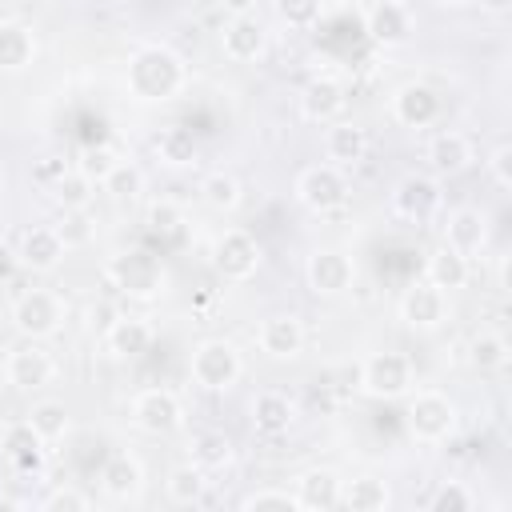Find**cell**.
Here are the masks:
<instances>
[{"label": "cell", "mask_w": 512, "mask_h": 512, "mask_svg": "<svg viewBox=\"0 0 512 512\" xmlns=\"http://www.w3.org/2000/svg\"><path fill=\"white\" fill-rule=\"evenodd\" d=\"M184 80L188 64L168 44H140L124 68V84L140 104H168L172 96H180Z\"/></svg>", "instance_id": "1"}, {"label": "cell", "mask_w": 512, "mask_h": 512, "mask_svg": "<svg viewBox=\"0 0 512 512\" xmlns=\"http://www.w3.org/2000/svg\"><path fill=\"white\" fill-rule=\"evenodd\" d=\"M460 424V408L448 392L440 388H420L408 396V408H404V428L412 440L420 444H444Z\"/></svg>", "instance_id": "2"}, {"label": "cell", "mask_w": 512, "mask_h": 512, "mask_svg": "<svg viewBox=\"0 0 512 512\" xmlns=\"http://www.w3.org/2000/svg\"><path fill=\"white\" fill-rule=\"evenodd\" d=\"M104 276L128 300H156L164 292V284H168V272H164L160 256H152L148 248H124V252H116L108 260Z\"/></svg>", "instance_id": "3"}, {"label": "cell", "mask_w": 512, "mask_h": 512, "mask_svg": "<svg viewBox=\"0 0 512 512\" xmlns=\"http://www.w3.org/2000/svg\"><path fill=\"white\" fill-rule=\"evenodd\" d=\"M240 372H244V356H240V348L232 340L208 336V340H200L192 348L188 376L196 380V388H204V392H228V388H236Z\"/></svg>", "instance_id": "4"}, {"label": "cell", "mask_w": 512, "mask_h": 512, "mask_svg": "<svg viewBox=\"0 0 512 512\" xmlns=\"http://www.w3.org/2000/svg\"><path fill=\"white\" fill-rule=\"evenodd\" d=\"M416 384L412 360L404 352H372L360 364V392L372 400H400Z\"/></svg>", "instance_id": "5"}, {"label": "cell", "mask_w": 512, "mask_h": 512, "mask_svg": "<svg viewBox=\"0 0 512 512\" xmlns=\"http://www.w3.org/2000/svg\"><path fill=\"white\" fill-rule=\"evenodd\" d=\"M64 324V300L52 288H28L12 304V328L24 340H48Z\"/></svg>", "instance_id": "6"}, {"label": "cell", "mask_w": 512, "mask_h": 512, "mask_svg": "<svg viewBox=\"0 0 512 512\" xmlns=\"http://www.w3.org/2000/svg\"><path fill=\"white\" fill-rule=\"evenodd\" d=\"M212 268L220 280H232V284H244L256 276L260 268V244L252 232L244 228H224L216 240H212V252H208Z\"/></svg>", "instance_id": "7"}, {"label": "cell", "mask_w": 512, "mask_h": 512, "mask_svg": "<svg viewBox=\"0 0 512 512\" xmlns=\"http://www.w3.org/2000/svg\"><path fill=\"white\" fill-rule=\"evenodd\" d=\"M128 416L144 436H172L184 424V404L172 388H144L132 396Z\"/></svg>", "instance_id": "8"}, {"label": "cell", "mask_w": 512, "mask_h": 512, "mask_svg": "<svg viewBox=\"0 0 512 512\" xmlns=\"http://www.w3.org/2000/svg\"><path fill=\"white\" fill-rule=\"evenodd\" d=\"M296 200L308 212L328 216V212H336L348 200V180H344V172L336 164H308L296 176Z\"/></svg>", "instance_id": "9"}, {"label": "cell", "mask_w": 512, "mask_h": 512, "mask_svg": "<svg viewBox=\"0 0 512 512\" xmlns=\"http://www.w3.org/2000/svg\"><path fill=\"white\" fill-rule=\"evenodd\" d=\"M304 280L316 296L332 300V296H344L352 284H356V260L344 252V248H316L308 252L304 260Z\"/></svg>", "instance_id": "10"}, {"label": "cell", "mask_w": 512, "mask_h": 512, "mask_svg": "<svg viewBox=\"0 0 512 512\" xmlns=\"http://www.w3.org/2000/svg\"><path fill=\"white\" fill-rule=\"evenodd\" d=\"M440 204H444L440 180L428 176V172H408V176H400L396 188H392V212L404 216V220H412V224L432 220V216L440 212Z\"/></svg>", "instance_id": "11"}, {"label": "cell", "mask_w": 512, "mask_h": 512, "mask_svg": "<svg viewBox=\"0 0 512 512\" xmlns=\"http://www.w3.org/2000/svg\"><path fill=\"white\" fill-rule=\"evenodd\" d=\"M396 316L408 332H436L448 320V292H440L428 280H416L412 288H404V296L396 304Z\"/></svg>", "instance_id": "12"}, {"label": "cell", "mask_w": 512, "mask_h": 512, "mask_svg": "<svg viewBox=\"0 0 512 512\" xmlns=\"http://www.w3.org/2000/svg\"><path fill=\"white\" fill-rule=\"evenodd\" d=\"M4 376L20 392H40V388H48L56 380V360H52V352L40 340H28V344H20V348L8 352Z\"/></svg>", "instance_id": "13"}, {"label": "cell", "mask_w": 512, "mask_h": 512, "mask_svg": "<svg viewBox=\"0 0 512 512\" xmlns=\"http://www.w3.org/2000/svg\"><path fill=\"white\" fill-rule=\"evenodd\" d=\"M304 340H308V332L296 312H272L256 328V348L268 360H296L304 352Z\"/></svg>", "instance_id": "14"}, {"label": "cell", "mask_w": 512, "mask_h": 512, "mask_svg": "<svg viewBox=\"0 0 512 512\" xmlns=\"http://www.w3.org/2000/svg\"><path fill=\"white\" fill-rule=\"evenodd\" d=\"M392 120L396 124H404V128H428V124H436L440 120V108H444V100H440V92L432 88V84H424V80H408V84H400L396 92H392Z\"/></svg>", "instance_id": "15"}, {"label": "cell", "mask_w": 512, "mask_h": 512, "mask_svg": "<svg viewBox=\"0 0 512 512\" xmlns=\"http://www.w3.org/2000/svg\"><path fill=\"white\" fill-rule=\"evenodd\" d=\"M488 236H492V224H488V212L476 208V204H460L444 216V244L456 248L460 256H476L488 248Z\"/></svg>", "instance_id": "16"}, {"label": "cell", "mask_w": 512, "mask_h": 512, "mask_svg": "<svg viewBox=\"0 0 512 512\" xmlns=\"http://www.w3.org/2000/svg\"><path fill=\"white\" fill-rule=\"evenodd\" d=\"M220 52L232 60V64H252L268 52V32L260 24V16H228L224 28H220Z\"/></svg>", "instance_id": "17"}, {"label": "cell", "mask_w": 512, "mask_h": 512, "mask_svg": "<svg viewBox=\"0 0 512 512\" xmlns=\"http://www.w3.org/2000/svg\"><path fill=\"white\" fill-rule=\"evenodd\" d=\"M364 32L380 48H400L412 40V12L400 0H372L364 12Z\"/></svg>", "instance_id": "18"}, {"label": "cell", "mask_w": 512, "mask_h": 512, "mask_svg": "<svg viewBox=\"0 0 512 512\" xmlns=\"http://www.w3.org/2000/svg\"><path fill=\"white\" fill-rule=\"evenodd\" d=\"M348 108V88L340 76H312L300 92V116L312 124H332Z\"/></svg>", "instance_id": "19"}, {"label": "cell", "mask_w": 512, "mask_h": 512, "mask_svg": "<svg viewBox=\"0 0 512 512\" xmlns=\"http://www.w3.org/2000/svg\"><path fill=\"white\" fill-rule=\"evenodd\" d=\"M424 160H428L432 176H460V172H468V168H472L476 152H472V140H468L464 132L444 128V132H436V136L428 140Z\"/></svg>", "instance_id": "20"}, {"label": "cell", "mask_w": 512, "mask_h": 512, "mask_svg": "<svg viewBox=\"0 0 512 512\" xmlns=\"http://www.w3.org/2000/svg\"><path fill=\"white\" fill-rule=\"evenodd\" d=\"M100 492L116 504H128V500H140L144 492V464L132 456V452H112L100 468Z\"/></svg>", "instance_id": "21"}, {"label": "cell", "mask_w": 512, "mask_h": 512, "mask_svg": "<svg viewBox=\"0 0 512 512\" xmlns=\"http://www.w3.org/2000/svg\"><path fill=\"white\" fill-rule=\"evenodd\" d=\"M0 448L8 456V464L16 472H40L44 468V456H48V440L28 424V420H16L0 432Z\"/></svg>", "instance_id": "22"}, {"label": "cell", "mask_w": 512, "mask_h": 512, "mask_svg": "<svg viewBox=\"0 0 512 512\" xmlns=\"http://www.w3.org/2000/svg\"><path fill=\"white\" fill-rule=\"evenodd\" d=\"M64 252H68V248L60 244L56 228H48V224L28 228V232L20 236V244H16L20 268H28V272H56V268L64 264Z\"/></svg>", "instance_id": "23"}, {"label": "cell", "mask_w": 512, "mask_h": 512, "mask_svg": "<svg viewBox=\"0 0 512 512\" xmlns=\"http://www.w3.org/2000/svg\"><path fill=\"white\" fill-rule=\"evenodd\" d=\"M156 332L144 316H116L104 332V348L116 356V360H140L148 348H152Z\"/></svg>", "instance_id": "24"}, {"label": "cell", "mask_w": 512, "mask_h": 512, "mask_svg": "<svg viewBox=\"0 0 512 512\" xmlns=\"http://www.w3.org/2000/svg\"><path fill=\"white\" fill-rule=\"evenodd\" d=\"M248 412H252V428H256L260 436H284V432L296 424V404H292V396L280 392V388L256 392Z\"/></svg>", "instance_id": "25"}, {"label": "cell", "mask_w": 512, "mask_h": 512, "mask_svg": "<svg viewBox=\"0 0 512 512\" xmlns=\"http://www.w3.org/2000/svg\"><path fill=\"white\" fill-rule=\"evenodd\" d=\"M296 504L308 508V512H328V508H340V476L332 468H308L296 476V488H292Z\"/></svg>", "instance_id": "26"}, {"label": "cell", "mask_w": 512, "mask_h": 512, "mask_svg": "<svg viewBox=\"0 0 512 512\" xmlns=\"http://www.w3.org/2000/svg\"><path fill=\"white\" fill-rule=\"evenodd\" d=\"M364 152H368V132L356 120H332L328 124V132H324V156H328V164L344 168V164L364 160Z\"/></svg>", "instance_id": "27"}, {"label": "cell", "mask_w": 512, "mask_h": 512, "mask_svg": "<svg viewBox=\"0 0 512 512\" xmlns=\"http://www.w3.org/2000/svg\"><path fill=\"white\" fill-rule=\"evenodd\" d=\"M188 460L212 476V472L232 468V460H236V444H232L228 432H220V428H204V432L192 436V444H188Z\"/></svg>", "instance_id": "28"}, {"label": "cell", "mask_w": 512, "mask_h": 512, "mask_svg": "<svg viewBox=\"0 0 512 512\" xmlns=\"http://www.w3.org/2000/svg\"><path fill=\"white\" fill-rule=\"evenodd\" d=\"M392 504V488L380 476H352L340 480V508L348 512H384Z\"/></svg>", "instance_id": "29"}, {"label": "cell", "mask_w": 512, "mask_h": 512, "mask_svg": "<svg viewBox=\"0 0 512 512\" xmlns=\"http://www.w3.org/2000/svg\"><path fill=\"white\" fill-rule=\"evenodd\" d=\"M36 56V36L20 20H0V72H24Z\"/></svg>", "instance_id": "30"}, {"label": "cell", "mask_w": 512, "mask_h": 512, "mask_svg": "<svg viewBox=\"0 0 512 512\" xmlns=\"http://www.w3.org/2000/svg\"><path fill=\"white\" fill-rule=\"evenodd\" d=\"M468 276H472L468 256H460V252L448 248V244H440V248L428 256V264H424V280L436 284L440 292H456V288H464Z\"/></svg>", "instance_id": "31"}, {"label": "cell", "mask_w": 512, "mask_h": 512, "mask_svg": "<svg viewBox=\"0 0 512 512\" xmlns=\"http://www.w3.org/2000/svg\"><path fill=\"white\" fill-rule=\"evenodd\" d=\"M196 192H200V200H204L212 212H232V208H240V200H244V188H240V180H236L232 172H224V168H212V172H204Z\"/></svg>", "instance_id": "32"}, {"label": "cell", "mask_w": 512, "mask_h": 512, "mask_svg": "<svg viewBox=\"0 0 512 512\" xmlns=\"http://www.w3.org/2000/svg\"><path fill=\"white\" fill-rule=\"evenodd\" d=\"M24 420H28L48 444H52V440H64V436L72 432V412H68V404H64V400H52V396L32 400V408H28Z\"/></svg>", "instance_id": "33"}, {"label": "cell", "mask_w": 512, "mask_h": 512, "mask_svg": "<svg viewBox=\"0 0 512 512\" xmlns=\"http://www.w3.org/2000/svg\"><path fill=\"white\" fill-rule=\"evenodd\" d=\"M164 492H168V500L172 504H200L204 500V492H208V472L204 468H196L192 460H184V464H176V468H168V480H164Z\"/></svg>", "instance_id": "34"}, {"label": "cell", "mask_w": 512, "mask_h": 512, "mask_svg": "<svg viewBox=\"0 0 512 512\" xmlns=\"http://www.w3.org/2000/svg\"><path fill=\"white\" fill-rule=\"evenodd\" d=\"M156 156H160V164H168V168H188V164H196L200 144H196V136H192L184 124H172V128H164V132L156 136Z\"/></svg>", "instance_id": "35"}, {"label": "cell", "mask_w": 512, "mask_h": 512, "mask_svg": "<svg viewBox=\"0 0 512 512\" xmlns=\"http://www.w3.org/2000/svg\"><path fill=\"white\" fill-rule=\"evenodd\" d=\"M468 364H472L480 376L500 372V368L508 364V340H504L500 332H492V328H480V332L468 340Z\"/></svg>", "instance_id": "36"}, {"label": "cell", "mask_w": 512, "mask_h": 512, "mask_svg": "<svg viewBox=\"0 0 512 512\" xmlns=\"http://www.w3.org/2000/svg\"><path fill=\"white\" fill-rule=\"evenodd\" d=\"M60 244L72 252V248H88L96 240V216L88 208H60V220L52 224Z\"/></svg>", "instance_id": "37"}, {"label": "cell", "mask_w": 512, "mask_h": 512, "mask_svg": "<svg viewBox=\"0 0 512 512\" xmlns=\"http://www.w3.org/2000/svg\"><path fill=\"white\" fill-rule=\"evenodd\" d=\"M144 168L140 164H132V160H120L108 176H104V192L116 200V204H132V200H140V192H144Z\"/></svg>", "instance_id": "38"}, {"label": "cell", "mask_w": 512, "mask_h": 512, "mask_svg": "<svg viewBox=\"0 0 512 512\" xmlns=\"http://www.w3.org/2000/svg\"><path fill=\"white\" fill-rule=\"evenodd\" d=\"M476 492L464 480H440L436 492L428 496V512H472Z\"/></svg>", "instance_id": "39"}, {"label": "cell", "mask_w": 512, "mask_h": 512, "mask_svg": "<svg viewBox=\"0 0 512 512\" xmlns=\"http://www.w3.org/2000/svg\"><path fill=\"white\" fill-rule=\"evenodd\" d=\"M52 192H56V204L60 208H88L92 204V196H96V184L84 176V172H64L56 184H52Z\"/></svg>", "instance_id": "40"}, {"label": "cell", "mask_w": 512, "mask_h": 512, "mask_svg": "<svg viewBox=\"0 0 512 512\" xmlns=\"http://www.w3.org/2000/svg\"><path fill=\"white\" fill-rule=\"evenodd\" d=\"M124 156L112 148V144H92V148H84L80 152V160H76V172H84L92 184H104V176L120 164Z\"/></svg>", "instance_id": "41"}, {"label": "cell", "mask_w": 512, "mask_h": 512, "mask_svg": "<svg viewBox=\"0 0 512 512\" xmlns=\"http://www.w3.org/2000/svg\"><path fill=\"white\" fill-rule=\"evenodd\" d=\"M272 8H276V16H280V24L304 32V28H312V24L320 20L324 0H272Z\"/></svg>", "instance_id": "42"}, {"label": "cell", "mask_w": 512, "mask_h": 512, "mask_svg": "<svg viewBox=\"0 0 512 512\" xmlns=\"http://www.w3.org/2000/svg\"><path fill=\"white\" fill-rule=\"evenodd\" d=\"M240 508L244 512H296L300 504H296V496L288 488H256V492H248L240 500Z\"/></svg>", "instance_id": "43"}, {"label": "cell", "mask_w": 512, "mask_h": 512, "mask_svg": "<svg viewBox=\"0 0 512 512\" xmlns=\"http://www.w3.org/2000/svg\"><path fill=\"white\" fill-rule=\"evenodd\" d=\"M144 224H148V232H156V236H172V232L184 224V212H180L176 200H156V204H148Z\"/></svg>", "instance_id": "44"}, {"label": "cell", "mask_w": 512, "mask_h": 512, "mask_svg": "<svg viewBox=\"0 0 512 512\" xmlns=\"http://www.w3.org/2000/svg\"><path fill=\"white\" fill-rule=\"evenodd\" d=\"M40 508H44V512H88V508H92V496L80 492V488H72V484H60V488H52V492L40 500Z\"/></svg>", "instance_id": "45"}, {"label": "cell", "mask_w": 512, "mask_h": 512, "mask_svg": "<svg viewBox=\"0 0 512 512\" xmlns=\"http://www.w3.org/2000/svg\"><path fill=\"white\" fill-rule=\"evenodd\" d=\"M484 164H488L492 184L508 192V188H512V144H508V140H500V144L488 152V160H484Z\"/></svg>", "instance_id": "46"}, {"label": "cell", "mask_w": 512, "mask_h": 512, "mask_svg": "<svg viewBox=\"0 0 512 512\" xmlns=\"http://www.w3.org/2000/svg\"><path fill=\"white\" fill-rule=\"evenodd\" d=\"M16 272H20V256H16V248H12V244H4V240H0V284H4V280H12Z\"/></svg>", "instance_id": "47"}, {"label": "cell", "mask_w": 512, "mask_h": 512, "mask_svg": "<svg viewBox=\"0 0 512 512\" xmlns=\"http://www.w3.org/2000/svg\"><path fill=\"white\" fill-rule=\"evenodd\" d=\"M64 172H68V168H64V160H60V156H44V160H40V168H36V176H40V180H48V184H56Z\"/></svg>", "instance_id": "48"}, {"label": "cell", "mask_w": 512, "mask_h": 512, "mask_svg": "<svg viewBox=\"0 0 512 512\" xmlns=\"http://www.w3.org/2000/svg\"><path fill=\"white\" fill-rule=\"evenodd\" d=\"M256 4H260V0H220V8H224L228 16H252Z\"/></svg>", "instance_id": "49"}, {"label": "cell", "mask_w": 512, "mask_h": 512, "mask_svg": "<svg viewBox=\"0 0 512 512\" xmlns=\"http://www.w3.org/2000/svg\"><path fill=\"white\" fill-rule=\"evenodd\" d=\"M484 12H508L512 8V0H476Z\"/></svg>", "instance_id": "50"}, {"label": "cell", "mask_w": 512, "mask_h": 512, "mask_svg": "<svg viewBox=\"0 0 512 512\" xmlns=\"http://www.w3.org/2000/svg\"><path fill=\"white\" fill-rule=\"evenodd\" d=\"M12 508H24V500H16V496H0V512H12Z\"/></svg>", "instance_id": "51"}, {"label": "cell", "mask_w": 512, "mask_h": 512, "mask_svg": "<svg viewBox=\"0 0 512 512\" xmlns=\"http://www.w3.org/2000/svg\"><path fill=\"white\" fill-rule=\"evenodd\" d=\"M428 4H436V8H456V4H464V0H428Z\"/></svg>", "instance_id": "52"}, {"label": "cell", "mask_w": 512, "mask_h": 512, "mask_svg": "<svg viewBox=\"0 0 512 512\" xmlns=\"http://www.w3.org/2000/svg\"><path fill=\"white\" fill-rule=\"evenodd\" d=\"M4 192H8V172H4V164H0V200H4Z\"/></svg>", "instance_id": "53"}]
</instances>
